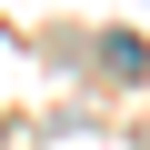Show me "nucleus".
I'll return each mask as SVG.
<instances>
[{
  "label": "nucleus",
  "instance_id": "obj_1",
  "mask_svg": "<svg viewBox=\"0 0 150 150\" xmlns=\"http://www.w3.org/2000/svg\"><path fill=\"white\" fill-rule=\"evenodd\" d=\"M100 70H110V80H140V40L110 30V40H100Z\"/></svg>",
  "mask_w": 150,
  "mask_h": 150
}]
</instances>
